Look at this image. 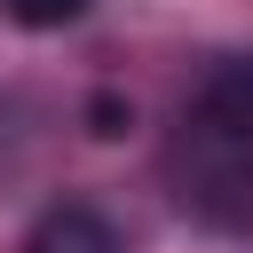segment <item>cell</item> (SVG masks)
I'll return each mask as SVG.
<instances>
[{"label":"cell","mask_w":253,"mask_h":253,"mask_svg":"<svg viewBox=\"0 0 253 253\" xmlns=\"http://www.w3.org/2000/svg\"><path fill=\"white\" fill-rule=\"evenodd\" d=\"M24 253H126V237H119L111 213H95V206H55V213L32 221Z\"/></svg>","instance_id":"obj_2"},{"label":"cell","mask_w":253,"mask_h":253,"mask_svg":"<svg viewBox=\"0 0 253 253\" xmlns=\"http://www.w3.org/2000/svg\"><path fill=\"white\" fill-rule=\"evenodd\" d=\"M174 198L213 229H253V55H229L206 71V87L182 111V134L166 150Z\"/></svg>","instance_id":"obj_1"},{"label":"cell","mask_w":253,"mask_h":253,"mask_svg":"<svg viewBox=\"0 0 253 253\" xmlns=\"http://www.w3.org/2000/svg\"><path fill=\"white\" fill-rule=\"evenodd\" d=\"M95 134H126V111H119V103H111V95H103V103H95Z\"/></svg>","instance_id":"obj_4"},{"label":"cell","mask_w":253,"mask_h":253,"mask_svg":"<svg viewBox=\"0 0 253 253\" xmlns=\"http://www.w3.org/2000/svg\"><path fill=\"white\" fill-rule=\"evenodd\" d=\"M0 8H8L24 32H63V24H79L95 0H0Z\"/></svg>","instance_id":"obj_3"}]
</instances>
